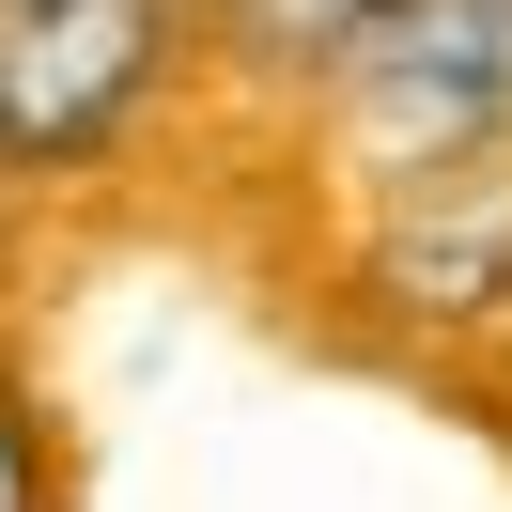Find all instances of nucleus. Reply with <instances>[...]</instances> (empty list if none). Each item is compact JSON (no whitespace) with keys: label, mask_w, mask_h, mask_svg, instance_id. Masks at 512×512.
Masks as SVG:
<instances>
[{"label":"nucleus","mask_w":512,"mask_h":512,"mask_svg":"<svg viewBox=\"0 0 512 512\" xmlns=\"http://www.w3.org/2000/svg\"><path fill=\"white\" fill-rule=\"evenodd\" d=\"M311 109L373 187L512 156V0H373L311 63Z\"/></svg>","instance_id":"obj_1"},{"label":"nucleus","mask_w":512,"mask_h":512,"mask_svg":"<svg viewBox=\"0 0 512 512\" xmlns=\"http://www.w3.org/2000/svg\"><path fill=\"white\" fill-rule=\"evenodd\" d=\"M202 0H0V187L94 171L171 94Z\"/></svg>","instance_id":"obj_2"},{"label":"nucleus","mask_w":512,"mask_h":512,"mask_svg":"<svg viewBox=\"0 0 512 512\" xmlns=\"http://www.w3.org/2000/svg\"><path fill=\"white\" fill-rule=\"evenodd\" d=\"M202 16H218V47H233V63H264V78H311L326 47L373 16V0H202Z\"/></svg>","instance_id":"obj_3"},{"label":"nucleus","mask_w":512,"mask_h":512,"mask_svg":"<svg viewBox=\"0 0 512 512\" xmlns=\"http://www.w3.org/2000/svg\"><path fill=\"white\" fill-rule=\"evenodd\" d=\"M0 512H63V466H47V419L16 373H0Z\"/></svg>","instance_id":"obj_4"}]
</instances>
